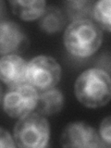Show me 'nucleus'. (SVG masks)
<instances>
[{"mask_svg":"<svg viewBox=\"0 0 111 148\" xmlns=\"http://www.w3.org/2000/svg\"><path fill=\"white\" fill-rule=\"evenodd\" d=\"M98 134L103 147H111V116H108L101 121Z\"/></svg>","mask_w":111,"mask_h":148,"instance_id":"nucleus-14","label":"nucleus"},{"mask_svg":"<svg viewBox=\"0 0 111 148\" xmlns=\"http://www.w3.org/2000/svg\"><path fill=\"white\" fill-rule=\"evenodd\" d=\"M0 78L9 89L28 83V62L20 55L2 56Z\"/></svg>","mask_w":111,"mask_h":148,"instance_id":"nucleus-8","label":"nucleus"},{"mask_svg":"<svg viewBox=\"0 0 111 148\" xmlns=\"http://www.w3.org/2000/svg\"><path fill=\"white\" fill-rule=\"evenodd\" d=\"M74 92L82 106L89 108H102L111 100V76L103 69H88L77 78Z\"/></svg>","mask_w":111,"mask_h":148,"instance_id":"nucleus-1","label":"nucleus"},{"mask_svg":"<svg viewBox=\"0 0 111 148\" xmlns=\"http://www.w3.org/2000/svg\"><path fill=\"white\" fill-rule=\"evenodd\" d=\"M66 24V15L64 10L58 7L46 8L44 14L39 18L40 29L46 34H53L63 30Z\"/></svg>","mask_w":111,"mask_h":148,"instance_id":"nucleus-12","label":"nucleus"},{"mask_svg":"<svg viewBox=\"0 0 111 148\" xmlns=\"http://www.w3.org/2000/svg\"><path fill=\"white\" fill-rule=\"evenodd\" d=\"M17 146L15 139L12 137L8 131L4 128L0 129V147L2 148H13Z\"/></svg>","mask_w":111,"mask_h":148,"instance_id":"nucleus-15","label":"nucleus"},{"mask_svg":"<svg viewBox=\"0 0 111 148\" xmlns=\"http://www.w3.org/2000/svg\"><path fill=\"white\" fill-rule=\"evenodd\" d=\"M61 74L60 64L49 56H37L28 62V84L39 94L56 88L60 82Z\"/></svg>","mask_w":111,"mask_h":148,"instance_id":"nucleus-4","label":"nucleus"},{"mask_svg":"<svg viewBox=\"0 0 111 148\" xmlns=\"http://www.w3.org/2000/svg\"><path fill=\"white\" fill-rule=\"evenodd\" d=\"M9 5L13 14L26 21L40 18L46 9V2L43 0H14Z\"/></svg>","mask_w":111,"mask_h":148,"instance_id":"nucleus-10","label":"nucleus"},{"mask_svg":"<svg viewBox=\"0 0 111 148\" xmlns=\"http://www.w3.org/2000/svg\"><path fill=\"white\" fill-rule=\"evenodd\" d=\"M13 137L18 147H46L50 137L48 120L37 112L27 115L18 120L13 130Z\"/></svg>","mask_w":111,"mask_h":148,"instance_id":"nucleus-3","label":"nucleus"},{"mask_svg":"<svg viewBox=\"0 0 111 148\" xmlns=\"http://www.w3.org/2000/svg\"><path fill=\"white\" fill-rule=\"evenodd\" d=\"M30 45L21 28L12 21L1 20L0 23V54L20 55Z\"/></svg>","mask_w":111,"mask_h":148,"instance_id":"nucleus-7","label":"nucleus"},{"mask_svg":"<svg viewBox=\"0 0 111 148\" xmlns=\"http://www.w3.org/2000/svg\"><path fill=\"white\" fill-rule=\"evenodd\" d=\"M64 102L62 92L53 88L44 92H40L35 111L45 117L53 116L62 110Z\"/></svg>","mask_w":111,"mask_h":148,"instance_id":"nucleus-9","label":"nucleus"},{"mask_svg":"<svg viewBox=\"0 0 111 148\" xmlns=\"http://www.w3.org/2000/svg\"><path fill=\"white\" fill-rule=\"evenodd\" d=\"M94 21L102 30L111 32V0H100L95 2Z\"/></svg>","mask_w":111,"mask_h":148,"instance_id":"nucleus-13","label":"nucleus"},{"mask_svg":"<svg viewBox=\"0 0 111 148\" xmlns=\"http://www.w3.org/2000/svg\"><path fill=\"white\" fill-rule=\"evenodd\" d=\"M39 92L30 84H24L8 91L2 96V106L8 116L21 119L36 109Z\"/></svg>","mask_w":111,"mask_h":148,"instance_id":"nucleus-5","label":"nucleus"},{"mask_svg":"<svg viewBox=\"0 0 111 148\" xmlns=\"http://www.w3.org/2000/svg\"><path fill=\"white\" fill-rule=\"evenodd\" d=\"M103 32L95 21H72L64 32L65 48L73 57L85 58L94 55L102 45Z\"/></svg>","mask_w":111,"mask_h":148,"instance_id":"nucleus-2","label":"nucleus"},{"mask_svg":"<svg viewBox=\"0 0 111 148\" xmlns=\"http://www.w3.org/2000/svg\"><path fill=\"white\" fill-rule=\"evenodd\" d=\"M60 145L72 148L103 147L98 132L83 121H73L66 125L60 136Z\"/></svg>","mask_w":111,"mask_h":148,"instance_id":"nucleus-6","label":"nucleus"},{"mask_svg":"<svg viewBox=\"0 0 111 148\" xmlns=\"http://www.w3.org/2000/svg\"><path fill=\"white\" fill-rule=\"evenodd\" d=\"M95 1L91 0H74L65 1L64 13L72 21H94V8Z\"/></svg>","mask_w":111,"mask_h":148,"instance_id":"nucleus-11","label":"nucleus"}]
</instances>
